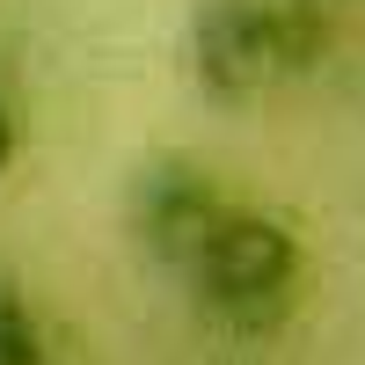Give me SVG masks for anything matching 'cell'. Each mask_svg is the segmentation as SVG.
Instances as JSON below:
<instances>
[{"instance_id":"obj_1","label":"cell","mask_w":365,"mask_h":365,"mask_svg":"<svg viewBox=\"0 0 365 365\" xmlns=\"http://www.w3.org/2000/svg\"><path fill=\"white\" fill-rule=\"evenodd\" d=\"M329 51L322 0H205L190 15V81L212 103H263Z\"/></svg>"},{"instance_id":"obj_2","label":"cell","mask_w":365,"mask_h":365,"mask_svg":"<svg viewBox=\"0 0 365 365\" xmlns=\"http://www.w3.org/2000/svg\"><path fill=\"white\" fill-rule=\"evenodd\" d=\"M299 270H307V249H299L292 220L256 212V205H227L220 227L197 241V256L175 278L197 292V307L212 322L241 329V336H263V329H278L292 314Z\"/></svg>"},{"instance_id":"obj_3","label":"cell","mask_w":365,"mask_h":365,"mask_svg":"<svg viewBox=\"0 0 365 365\" xmlns=\"http://www.w3.org/2000/svg\"><path fill=\"white\" fill-rule=\"evenodd\" d=\"M234 197L220 190V175L190 154H154L139 161L125 182V234L139 241V256H154L168 270H182L197 256V241L220 227V212Z\"/></svg>"},{"instance_id":"obj_4","label":"cell","mask_w":365,"mask_h":365,"mask_svg":"<svg viewBox=\"0 0 365 365\" xmlns=\"http://www.w3.org/2000/svg\"><path fill=\"white\" fill-rule=\"evenodd\" d=\"M0 365H44V322L8 263H0Z\"/></svg>"},{"instance_id":"obj_5","label":"cell","mask_w":365,"mask_h":365,"mask_svg":"<svg viewBox=\"0 0 365 365\" xmlns=\"http://www.w3.org/2000/svg\"><path fill=\"white\" fill-rule=\"evenodd\" d=\"M22 154V125H15V96H8V73H0V175L15 168Z\"/></svg>"}]
</instances>
